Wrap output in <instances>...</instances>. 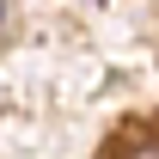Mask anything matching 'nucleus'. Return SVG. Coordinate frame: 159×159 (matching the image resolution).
Returning a JSON list of instances; mask_svg holds the SVG:
<instances>
[{"instance_id":"1","label":"nucleus","mask_w":159,"mask_h":159,"mask_svg":"<svg viewBox=\"0 0 159 159\" xmlns=\"http://www.w3.org/2000/svg\"><path fill=\"white\" fill-rule=\"evenodd\" d=\"M122 159H159V135H147V141H129V153Z\"/></svg>"},{"instance_id":"2","label":"nucleus","mask_w":159,"mask_h":159,"mask_svg":"<svg viewBox=\"0 0 159 159\" xmlns=\"http://www.w3.org/2000/svg\"><path fill=\"white\" fill-rule=\"evenodd\" d=\"M0 25H6V0H0Z\"/></svg>"}]
</instances>
